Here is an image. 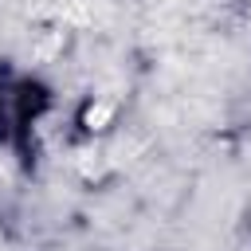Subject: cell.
<instances>
[{"mask_svg": "<svg viewBox=\"0 0 251 251\" xmlns=\"http://www.w3.org/2000/svg\"><path fill=\"white\" fill-rule=\"evenodd\" d=\"M106 118H110V102H102V106H94V110L86 114V122H90V126H102Z\"/></svg>", "mask_w": 251, "mask_h": 251, "instance_id": "6da1fadb", "label": "cell"}]
</instances>
